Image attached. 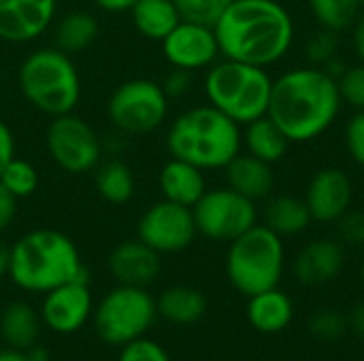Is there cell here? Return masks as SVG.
Returning <instances> with one entry per match:
<instances>
[{"label": "cell", "instance_id": "e0dca14e", "mask_svg": "<svg viewBox=\"0 0 364 361\" xmlns=\"http://www.w3.org/2000/svg\"><path fill=\"white\" fill-rule=\"evenodd\" d=\"M346 266V249L339 240L318 238L307 243L292 262L294 279L305 287H320L335 281Z\"/></svg>", "mask_w": 364, "mask_h": 361}, {"label": "cell", "instance_id": "277c9868", "mask_svg": "<svg viewBox=\"0 0 364 361\" xmlns=\"http://www.w3.org/2000/svg\"><path fill=\"white\" fill-rule=\"evenodd\" d=\"M171 157L190 162L200 170H224L241 153V126L215 106L200 104L183 111L166 132Z\"/></svg>", "mask_w": 364, "mask_h": 361}, {"label": "cell", "instance_id": "30bf717a", "mask_svg": "<svg viewBox=\"0 0 364 361\" xmlns=\"http://www.w3.org/2000/svg\"><path fill=\"white\" fill-rule=\"evenodd\" d=\"M198 234L215 243H232L258 223L256 202L226 187H213L192 206Z\"/></svg>", "mask_w": 364, "mask_h": 361}, {"label": "cell", "instance_id": "d6a6232c", "mask_svg": "<svg viewBox=\"0 0 364 361\" xmlns=\"http://www.w3.org/2000/svg\"><path fill=\"white\" fill-rule=\"evenodd\" d=\"M232 0H175L181 19L215 26L222 13L230 6Z\"/></svg>", "mask_w": 364, "mask_h": 361}, {"label": "cell", "instance_id": "8d00e7d4", "mask_svg": "<svg viewBox=\"0 0 364 361\" xmlns=\"http://www.w3.org/2000/svg\"><path fill=\"white\" fill-rule=\"evenodd\" d=\"M339 238L346 245L352 247H364V211L350 209L339 221H337Z\"/></svg>", "mask_w": 364, "mask_h": 361}, {"label": "cell", "instance_id": "d590c367", "mask_svg": "<svg viewBox=\"0 0 364 361\" xmlns=\"http://www.w3.org/2000/svg\"><path fill=\"white\" fill-rule=\"evenodd\" d=\"M346 149L350 160L364 170V111H354L346 123Z\"/></svg>", "mask_w": 364, "mask_h": 361}, {"label": "cell", "instance_id": "7bdbcfd3", "mask_svg": "<svg viewBox=\"0 0 364 361\" xmlns=\"http://www.w3.org/2000/svg\"><path fill=\"white\" fill-rule=\"evenodd\" d=\"M92 2L107 13H124L130 11L136 0H92Z\"/></svg>", "mask_w": 364, "mask_h": 361}, {"label": "cell", "instance_id": "74e56055", "mask_svg": "<svg viewBox=\"0 0 364 361\" xmlns=\"http://www.w3.org/2000/svg\"><path fill=\"white\" fill-rule=\"evenodd\" d=\"M162 87H164V91H166V96L171 100L173 98H181V96H186L192 89V72L190 70H183V68H173L164 77Z\"/></svg>", "mask_w": 364, "mask_h": 361}, {"label": "cell", "instance_id": "b9f144b4", "mask_svg": "<svg viewBox=\"0 0 364 361\" xmlns=\"http://www.w3.org/2000/svg\"><path fill=\"white\" fill-rule=\"evenodd\" d=\"M348 326H350V330L354 332L356 338L364 340V300L363 302H358V304L352 309V313L348 315Z\"/></svg>", "mask_w": 364, "mask_h": 361}, {"label": "cell", "instance_id": "9a60e30c", "mask_svg": "<svg viewBox=\"0 0 364 361\" xmlns=\"http://www.w3.org/2000/svg\"><path fill=\"white\" fill-rule=\"evenodd\" d=\"M305 204L314 223H337L354 204V183L341 168H320L307 183Z\"/></svg>", "mask_w": 364, "mask_h": 361}, {"label": "cell", "instance_id": "7a4b0ae2", "mask_svg": "<svg viewBox=\"0 0 364 361\" xmlns=\"http://www.w3.org/2000/svg\"><path fill=\"white\" fill-rule=\"evenodd\" d=\"M341 109L343 100L337 79L324 68L307 64L273 79L267 115L290 143L305 145L326 134L335 126Z\"/></svg>", "mask_w": 364, "mask_h": 361}, {"label": "cell", "instance_id": "8992f818", "mask_svg": "<svg viewBox=\"0 0 364 361\" xmlns=\"http://www.w3.org/2000/svg\"><path fill=\"white\" fill-rule=\"evenodd\" d=\"M21 96L49 117L73 113L81 98V77L68 53L43 47L28 53L17 72Z\"/></svg>", "mask_w": 364, "mask_h": 361}, {"label": "cell", "instance_id": "8fae6325", "mask_svg": "<svg viewBox=\"0 0 364 361\" xmlns=\"http://www.w3.org/2000/svg\"><path fill=\"white\" fill-rule=\"evenodd\" d=\"M45 145L55 166L68 174L90 172L102 160L100 136L75 113L51 117L45 132Z\"/></svg>", "mask_w": 364, "mask_h": 361}, {"label": "cell", "instance_id": "e575fe53", "mask_svg": "<svg viewBox=\"0 0 364 361\" xmlns=\"http://www.w3.org/2000/svg\"><path fill=\"white\" fill-rule=\"evenodd\" d=\"M119 349L122 351L117 355V361H171V355L166 353V349L147 336L136 338Z\"/></svg>", "mask_w": 364, "mask_h": 361}, {"label": "cell", "instance_id": "ac0fdd59", "mask_svg": "<svg viewBox=\"0 0 364 361\" xmlns=\"http://www.w3.org/2000/svg\"><path fill=\"white\" fill-rule=\"evenodd\" d=\"M160 253H156L139 238L119 243L109 255V272L117 285L147 289L160 277Z\"/></svg>", "mask_w": 364, "mask_h": 361}, {"label": "cell", "instance_id": "f35d334b", "mask_svg": "<svg viewBox=\"0 0 364 361\" xmlns=\"http://www.w3.org/2000/svg\"><path fill=\"white\" fill-rule=\"evenodd\" d=\"M17 198L0 183V232L11 228V223L17 217Z\"/></svg>", "mask_w": 364, "mask_h": 361}, {"label": "cell", "instance_id": "d4e9b609", "mask_svg": "<svg viewBox=\"0 0 364 361\" xmlns=\"http://www.w3.org/2000/svg\"><path fill=\"white\" fill-rule=\"evenodd\" d=\"M314 223L311 213L303 198L282 194L269 200L264 209V226L271 228L282 238H292L303 234Z\"/></svg>", "mask_w": 364, "mask_h": 361}, {"label": "cell", "instance_id": "d6986e66", "mask_svg": "<svg viewBox=\"0 0 364 361\" xmlns=\"http://www.w3.org/2000/svg\"><path fill=\"white\" fill-rule=\"evenodd\" d=\"M224 172H226L228 187L254 202L271 198V194L275 189L273 166L250 155V153L241 151L239 155H235L228 162V166L224 168Z\"/></svg>", "mask_w": 364, "mask_h": 361}, {"label": "cell", "instance_id": "5bb4252c", "mask_svg": "<svg viewBox=\"0 0 364 361\" xmlns=\"http://www.w3.org/2000/svg\"><path fill=\"white\" fill-rule=\"evenodd\" d=\"M94 313V298L90 291V277L68 281L47 294L41 302V321L55 334L79 332Z\"/></svg>", "mask_w": 364, "mask_h": 361}, {"label": "cell", "instance_id": "44dd1931", "mask_svg": "<svg viewBox=\"0 0 364 361\" xmlns=\"http://www.w3.org/2000/svg\"><path fill=\"white\" fill-rule=\"evenodd\" d=\"M245 315L254 330L262 334H277L290 326L294 306L288 294H284L279 287H273L250 296Z\"/></svg>", "mask_w": 364, "mask_h": 361}, {"label": "cell", "instance_id": "484cf974", "mask_svg": "<svg viewBox=\"0 0 364 361\" xmlns=\"http://www.w3.org/2000/svg\"><path fill=\"white\" fill-rule=\"evenodd\" d=\"M130 17L145 38L158 43L181 21L175 0H136L130 9Z\"/></svg>", "mask_w": 364, "mask_h": 361}, {"label": "cell", "instance_id": "7c38bea8", "mask_svg": "<svg viewBox=\"0 0 364 361\" xmlns=\"http://www.w3.org/2000/svg\"><path fill=\"white\" fill-rule=\"evenodd\" d=\"M196 234L192 209L164 198L151 204L136 223V238L160 255L186 251Z\"/></svg>", "mask_w": 364, "mask_h": 361}, {"label": "cell", "instance_id": "bcb514c9", "mask_svg": "<svg viewBox=\"0 0 364 361\" xmlns=\"http://www.w3.org/2000/svg\"><path fill=\"white\" fill-rule=\"evenodd\" d=\"M0 361H28L23 351H17V349H2L0 351Z\"/></svg>", "mask_w": 364, "mask_h": 361}, {"label": "cell", "instance_id": "83f0119b", "mask_svg": "<svg viewBox=\"0 0 364 361\" xmlns=\"http://www.w3.org/2000/svg\"><path fill=\"white\" fill-rule=\"evenodd\" d=\"M94 170H96L94 187L102 200L111 204H126L128 200H132L136 181H134L132 168L126 162L107 160V162H100Z\"/></svg>", "mask_w": 364, "mask_h": 361}, {"label": "cell", "instance_id": "cb8c5ba5", "mask_svg": "<svg viewBox=\"0 0 364 361\" xmlns=\"http://www.w3.org/2000/svg\"><path fill=\"white\" fill-rule=\"evenodd\" d=\"M41 315L28 302H11L0 315V336L9 349L28 351L38 343L41 334Z\"/></svg>", "mask_w": 364, "mask_h": 361}, {"label": "cell", "instance_id": "60d3db41", "mask_svg": "<svg viewBox=\"0 0 364 361\" xmlns=\"http://www.w3.org/2000/svg\"><path fill=\"white\" fill-rule=\"evenodd\" d=\"M352 30V47L358 57V62H364V13L354 21Z\"/></svg>", "mask_w": 364, "mask_h": 361}, {"label": "cell", "instance_id": "6da1fadb", "mask_svg": "<svg viewBox=\"0 0 364 361\" xmlns=\"http://www.w3.org/2000/svg\"><path fill=\"white\" fill-rule=\"evenodd\" d=\"M213 30L222 57L262 68L279 64L296 38L294 17L279 0H232Z\"/></svg>", "mask_w": 364, "mask_h": 361}, {"label": "cell", "instance_id": "f1b7e54d", "mask_svg": "<svg viewBox=\"0 0 364 361\" xmlns=\"http://www.w3.org/2000/svg\"><path fill=\"white\" fill-rule=\"evenodd\" d=\"M309 11L318 21V28L341 34L363 15V4L360 0H309Z\"/></svg>", "mask_w": 364, "mask_h": 361}, {"label": "cell", "instance_id": "ee69618b", "mask_svg": "<svg viewBox=\"0 0 364 361\" xmlns=\"http://www.w3.org/2000/svg\"><path fill=\"white\" fill-rule=\"evenodd\" d=\"M23 355H26V360L28 361H51V355H49V351L43 347V345H32L28 351H23Z\"/></svg>", "mask_w": 364, "mask_h": 361}, {"label": "cell", "instance_id": "7402d4cb", "mask_svg": "<svg viewBox=\"0 0 364 361\" xmlns=\"http://www.w3.org/2000/svg\"><path fill=\"white\" fill-rule=\"evenodd\" d=\"M158 317L173 326H192L207 313V298L196 287L173 285L156 298Z\"/></svg>", "mask_w": 364, "mask_h": 361}, {"label": "cell", "instance_id": "5b68a950", "mask_svg": "<svg viewBox=\"0 0 364 361\" xmlns=\"http://www.w3.org/2000/svg\"><path fill=\"white\" fill-rule=\"evenodd\" d=\"M203 89L211 106L243 128L267 115L273 77L269 68L222 57L207 68Z\"/></svg>", "mask_w": 364, "mask_h": 361}, {"label": "cell", "instance_id": "ffe728a7", "mask_svg": "<svg viewBox=\"0 0 364 361\" xmlns=\"http://www.w3.org/2000/svg\"><path fill=\"white\" fill-rule=\"evenodd\" d=\"M160 191L164 200L183 204V206H194L203 194L209 189L207 187V179H205V170H200L198 166L171 157L162 170H160Z\"/></svg>", "mask_w": 364, "mask_h": 361}, {"label": "cell", "instance_id": "f546056e", "mask_svg": "<svg viewBox=\"0 0 364 361\" xmlns=\"http://www.w3.org/2000/svg\"><path fill=\"white\" fill-rule=\"evenodd\" d=\"M0 183L17 198H28L36 191L38 187V170L34 164H30L28 160H21L17 155H13L4 168L0 170Z\"/></svg>", "mask_w": 364, "mask_h": 361}, {"label": "cell", "instance_id": "4dcf8cb0", "mask_svg": "<svg viewBox=\"0 0 364 361\" xmlns=\"http://www.w3.org/2000/svg\"><path fill=\"white\" fill-rule=\"evenodd\" d=\"M341 55V36L339 32L318 28L316 32L309 34L305 43V60L309 66L324 68L328 62Z\"/></svg>", "mask_w": 364, "mask_h": 361}, {"label": "cell", "instance_id": "52a82bcc", "mask_svg": "<svg viewBox=\"0 0 364 361\" xmlns=\"http://www.w3.org/2000/svg\"><path fill=\"white\" fill-rule=\"evenodd\" d=\"M228 245L226 274L239 294L250 298L279 285L286 266V249L284 238L271 228L256 223Z\"/></svg>", "mask_w": 364, "mask_h": 361}, {"label": "cell", "instance_id": "ab89813d", "mask_svg": "<svg viewBox=\"0 0 364 361\" xmlns=\"http://www.w3.org/2000/svg\"><path fill=\"white\" fill-rule=\"evenodd\" d=\"M15 155V138L11 128L0 119V170L4 168V164Z\"/></svg>", "mask_w": 364, "mask_h": 361}, {"label": "cell", "instance_id": "9c48e42d", "mask_svg": "<svg viewBox=\"0 0 364 361\" xmlns=\"http://www.w3.org/2000/svg\"><path fill=\"white\" fill-rule=\"evenodd\" d=\"M168 102L162 83L151 79H130L117 85L109 98V121L124 134L143 136L158 130L168 117Z\"/></svg>", "mask_w": 364, "mask_h": 361}, {"label": "cell", "instance_id": "1f68e13d", "mask_svg": "<svg viewBox=\"0 0 364 361\" xmlns=\"http://www.w3.org/2000/svg\"><path fill=\"white\" fill-rule=\"evenodd\" d=\"M307 328L309 334L322 343H335L350 330L348 315H343L337 309H318L316 313H311Z\"/></svg>", "mask_w": 364, "mask_h": 361}, {"label": "cell", "instance_id": "2e32d148", "mask_svg": "<svg viewBox=\"0 0 364 361\" xmlns=\"http://www.w3.org/2000/svg\"><path fill=\"white\" fill-rule=\"evenodd\" d=\"M58 0H0V40L30 43L55 19Z\"/></svg>", "mask_w": 364, "mask_h": 361}, {"label": "cell", "instance_id": "f6af8a7d", "mask_svg": "<svg viewBox=\"0 0 364 361\" xmlns=\"http://www.w3.org/2000/svg\"><path fill=\"white\" fill-rule=\"evenodd\" d=\"M9 262H11V247L0 243V279L9 277Z\"/></svg>", "mask_w": 364, "mask_h": 361}, {"label": "cell", "instance_id": "4316f807", "mask_svg": "<svg viewBox=\"0 0 364 361\" xmlns=\"http://www.w3.org/2000/svg\"><path fill=\"white\" fill-rule=\"evenodd\" d=\"M100 26L92 13L85 11H70L53 28V47L73 55L85 51L98 36Z\"/></svg>", "mask_w": 364, "mask_h": 361}, {"label": "cell", "instance_id": "603a6c76", "mask_svg": "<svg viewBox=\"0 0 364 361\" xmlns=\"http://www.w3.org/2000/svg\"><path fill=\"white\" fill-rule=\"evenodd\" d=\"M241 134H243L245 153H250L271 166L277 164L279 160H284L288 153V147L292 145L288 140V136L279 130V126L269 115L258 117V119L250 121L247 126H243Z\"/></svg>", "mask_w": 364, "mask_h": 361}, {"label": "cell", "instance_id": "836d02e7", "mask_svg": "<svg viewBox=\"0 0 364 361\" xmlns=\"http://www.w3.org/2000/svg\"><path fill=\"white\" fill-rule=\"evenodd\" d=\"M337 83L343 104L352 106L354 111H364V62L348 66Z\"/></svg>", "mask_w": 364, "mask_h": 361}, {"label": "cell", "instance_id": "7dc6e473", "mask_svg": "<svg viewBox=\"0 0 364 361\" xmlns=\"http://www.w3.org/2000/svg\"><path fill=\"white\" fill-rule=\"evenodd\" d=\"M360 281H363V285H364V255H363V262H360Z\"/></svg>", "mask_w": 364, "mask_h": 361}, {"label": "cell", "instance_id": "c3c4849f", "mask_svg": "<svg viewBox=\"0 0 364 361\" xmlns=\"http://www.w3.org/2000/svg\"><path fill=\"white\" fill-rule=\"evenodd\" d=\"M0 83H2V64H0Z\"/></svg>", "mask_w": 364, "mask_h": 361}, {"label": "cell", "instance_id": "681fc988", "mask_svg": "<svg viewBox=\"0 0 364 361\" xmlns=\"http://www.w3.org/2000/svg\"><path fill=\"white\" fill-rule=\"evenodd\" d=\"M360 4H363V13H364V0H360Z\"/></svg>", "mask_w": 364, "mask_h": 361}, {"label": "cell", "instance_id": "4fadbf2b", "mask_svg": "<svg viewBox=\"0 0 364 361\" xmlns=\"http://www.w3.org/2000/svg\"><path fill=\"white\" fill-rule=\"evenodd\" d=\"M162 55L173 68L183 70H207L215 64L220 55V45L215 38L213 26L181 19L164 38H162Z\"/></svg>", "mask_w": 364, "mask_h": 361}, {"label": "cell", "instance_id": "ba28073f", "mask_svg": "<svg viewBox=\"0 0 364 361\" xmlns=\"http://www.w3.org/2000/svg\"><path fill=\"white\" fill-rule=\"evenodd\" d=\"M156 319V298L145 287L130 285L113 287L92 313L96 336L111 347H124L143 338Z\"/></svg>", "mask_w": 364, "mask_h": 361}, {"label": "cell", "instance_id": "3957f363", "mask_svg": "<svg viewBox=\"0 0 364 361\" xmlns=\"http://www.w3.org/2000/svg\"><path fill=\"white\" fill-rule=\"evenodd\" d=\"M75 243L58 230H32L11 247L9 279L15 287L30 294H47L68 281L85 279Z\"/></svg>", "mask_w": 364, "mask_h": 361}]
</instances>
